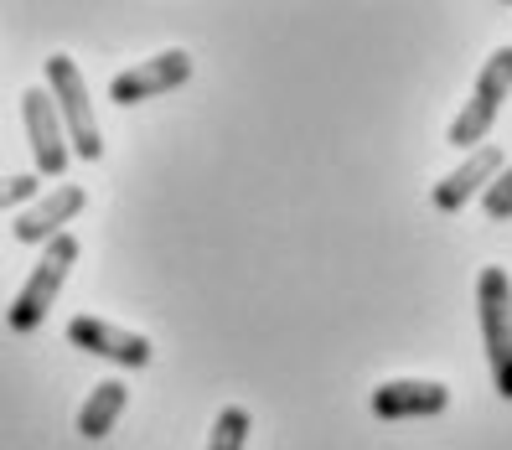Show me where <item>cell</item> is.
Returning <instances> with one entry per match:
<instances>
[{
  "instance_id": "obj_1",
  "label": "cell",
  "mask_w": 512,
  "mask_h": 450,
  "mask_svg": "<svg viewBox=\"0 0 512 450\" xmlns=\"http://www.w3.org/2000/svg\"><path fill=\"white\" fill-rule=\"evenodd\" d=\"M47 99L63 119V135H68V150L83 161H99L104 156V135H99V119H94V104H88V88H83V73L73 57L52 52L47 57Z\"/></svg>"
},
{
  "instance_id": "obj_2",
  "label": "cell",
  "mask_w": 512,
  "mask_h": 450,
  "mask_svg": "<svg viewBox=\"0 0 512 450\" xmlns=\"http://www.w3.org/2000/svg\"><path fill=\"white\" fill-rule=\"evenodd\" d=\"M73 264H78V238H73V233H57L52 244H42L37 269L26 275V285L16 290L11 311H6V326H11V332H37V326L47 321V311H52L57 290L68 285Z\"/></svg>"
},
{
  "instance_id": "obj_3",
  "label": "cell",
  "mask_w": 512,
  "mask_h": 450,
  "mask_svg": "<svg viewBox=\"0 0 512 450\" xmlns=\"http://www.w3.org/2000/svg\"><path fill=\"white\" fill-rule=\"evenodd\" d=\"M476 321H481V342H487L492 383L512 404V280L497 264L481 269V280H476Z\"/></svg>"
},
{
  "instance_id": "obj_4",
  "label": "cell",
  "mask_w": 512,
  "mask_h": 450,
  "mask_svg": "<svg viewBox=\"0 0 512 450\" xmlns=\"http://www.w3.org/2000/svg\"><path fill=\"white\" fill-rule=\"evenodd\" d=\"M507 94H512V47H497V52L487 57V68H481L476 88H471V104L450 119V145L471 150V145L487 140V130L497 125Z\"/></svg>"
},
{
  "instance_id": "obj_5",
  "label": "cell",
  "mask_w": 512,
  "mask_h": 450,
  "mask_svg": "<svg viewBox=\"0 0 512 450\" xmlns=\"http://www.w3.org/2000/svg\"><path fill=\"white\" fill-rule=\"evenodd\" d=\"M192 78V57L182 47H171V52H156V57H145V63L125 68V73H114L109 83V99L125 109V104H145V99H156V94H171V88H182Z\"/></svg>"
},
{
  "instance_id": "obj_6",
  "label": "cell",
  "mask_w": 512,
  "mask_h": 450,
  "mask_svg": "<svg viewBox=\"0 0 512 450\" xmlns=\"http://www.w3.org/2000/svg\"><path fill=\"white\" fill-rule=\"evenodd\" d=\"M21 119H26V140H32L37 176H63L68 161H73V150H68L63 119H57L47 88H26V94H21Z\"/></svg>"
},
{
  "instance_id": "obj_7",
  "label": "cell",
  "mask_w": 512,
  "mask_h": 450,
  "mask_svg": "<svg viewBox=\"0 0 512 450\" xmlns=\"http://www.w3.org/2000/svg\"><path fill=\"white\" fill-rule=\"evenodd\" d=\"M68 342H73L78 352L104 357V363H119V368H145L150 357H156L140 332H125V326L99 321V316H73V321H68Z\"/></svg>"
},
{
  "instance_id": "obj_8",
  "label": "cell",
  "mask_w": 512,
  "mask_h": 450,
  "mask_svg": "<svg viewBox=\"0 0 512 450\" xmlns=\"http://www.w3.org/2000/svg\"><path fill=\"white\" fill-rule=\"evenodd\" d=\"M507 166V156L497 145H476L471 156L450 171V176H440V182L430 187V202H435V213H461V207L471 202V197H481L492 187V176Z\"/></svg>"
},
{
  "instance_id": "obj_9",
  "label": "cell",
  "mask_w": 512,
  "mask_h": 450,
  "mask_svg": "<svg viewBox=\"0 0 512 450\" xmlns=\"http://www.w3.org/2000/svg\"><path fill=\"white\" fill-rule=\"evenodd\" d=\"M83 187H52L42 197H32L26 213H16V244H52L57 233H68V223L83 213Z\"/></svg>"
},
{
  "instance_id": "obj_10",
  "label": "cell",
  "mask_w": 512,
  "mask_h": 450,
  "mask_svg": "<svg viewBox=\"0 0 512 450\" xmlns=\"http://www.w3.org/2000/svg\"><path fill=\"white\" fill-rule=\"evenodd\" d=\"M445 404H450V388L430 378H394L373 388L378 419H430V414H445Z\"/></svg>"
},
{
  "instance_id": "obj_11",
  "label": "cell",
  "mask_w": 512,
  "mask_h": 450,
  "mask_svg": "<svg viewBox=\"0 0 512 450\" xmlns=\"http://www.w3.org/2000/svg\"><path fill=\"white\" fill-rule=\"evenodd\" d=\"M125 404H130V388L119 383V378L99 383L94 394L83 399V409H78V435H83V440H104V435L119 425V414H125Z\"/></svg>"
},
{
  "instance_id": "obj_12",
  "label": "cell",
  "mask_w": 512,
  "mask_h": 450,
  "mask_svg": "<svg viewBox=\"0 0 512 450\" xmlns=\"http://www.w3.org/2000/svg\"><path fill=\"white\" fill-rule=\"evenodd\" d=\"M249 409H238V404H228L218 419H213V440H207V450H244V440H249Z\"/></svg>"
},
{
  "instance_id": "obj_13",
  "label": "cell",
  "mask_w": 512,
  "mask_h": 450,
  "mask_svg": "<svg viewBox=\"0 0 512 450\" xmlns=\"http://www.w3.org/2000/svg\"><path fill=\"white\" fill-rule=\"evenodd\" d=\"M481 213H487L492 223H507L512 218V166H502L492 176V187L481 192Z\"/></svg>"
},
{
  "instance_id": "obj_14",
  "label": "cell",
  "mask_w": 512,
  "mask_h": 450,
  "mask_svg": "<svg viewBox=\"0 0 512 450\" xmlns=\"http://www.w3.org/2000/svg\"><path fill=\"white\" fill-rule=\"evenodd\" d=\"M37 197V171H21L0 182V207H16V202H32Z\"/></svg>"
}]
</instances>
